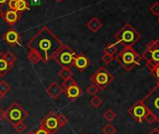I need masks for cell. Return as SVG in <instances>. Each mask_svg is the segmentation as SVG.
I'll use <instances>...</instances> for the list:
<instances>
[{
	"label": "cell",
	"mask_w": 159,
	"mask_h": 134,
	"mask_svg": "<svg viewBox=\"0 0 159 134\" xmlns=\"http://www.w3.org/2000/svg\"><path fill=\"white\" fill-rule=\"evenodd\" d=\"M102 131H103L104 134H115V132H116V128H115L112 124L109 123V124H107V125L103 128Z\"/></svg>",
	"instance_id": "4316f807"
},
{
	"label": "cell",
	"mask_w": 159,
	"mask_h": 134,
	"mask_svg": "<svg viewBox=\"0 0 159 134\" xmlns=\"http://www.w3.org/2000/svg\"><path fill=\"white\" fill-rule=\"evenodd\" d=\"M26 134H35V131H32V130H31V131H29V132H27Z\"/></svg>",
	"instance_id": "b9f144b4"
},
{
	"label": "cell",
	"mask_w": 159,
	"mask_h": 134,
	"mask_svg": "<svg viewBox=\"0 0 159 134\" xmlns=\"http://www.w3.org/2000/svg\"><path fill=\"white\" fill-rule=\"evenodd\" d=\"M149 10L152 14H153L154 16H159V3L158 2H155L153 3L150 8H149Z\"/></svg>",
	"instance_id": "4dcf8cb0"
},
{
	"label": "cell",
	"mask_w": 159,
	"mask_h": 134,
	"mask_svg": "<svg viewBox=\"0 0 159 134\" xmlns=\"http://www.w3.org/2000/svg\"><path fill=\"white\" fill-rule=\"evenodd\" d=\"M149 113L150 112L148 111L147 107L144 105L141 100L136 102L128 109V115L139 124H142V122L144 121V119L146 118Z\"/></svg>",
	"instance_id": "9c48e42d"
},
{
	"label": "cell",
	"mask_w": 159,
	"mask_h": 134,
	"mask_svg": "<svg viewBox=\"0 0 159 134\" xmlns=\"http://www.w3.org/2000/svg\"><path fill=\"white\" fill-rule=\"evenodd\" d=\"M28 60L32 64H37L39 61H43L40 54L36 50V49H29L28 52Z\"/></svg>",
	"instance_id": "ac0fdd59"
},
{
	"label": "cell",
	"mask_w": 159,
	"mask_h": 134,
	"mask_svg": "<svg viewBox=\"0 0 159 134\" xmlns=\"http://www.w3.org/2000/svg\"><path fill=\"white\" fill-rule=\"evenodd\" d=\"M63 45L64 43L47 26H43L26 46L29 49H36L40 54L43 62L46 63L52 59L56 50Z\"/></svg>",
	"instance_id": "6da1fadb"
},
{
	"label": "cell",
	"mask_w": 159,
	"mask_h": 134,
	"mask_svg": "<svg viewBox=\"0 0 159 134\" xmlns=\"http://www.w3.org/2000/svg\"><path fill=\"white\" fill-rule=\"evenodd\" d=\"M157 21H158V23H159V18H158V20H157Z\"/></svg>",
	"instance_id": "7dc6e473"
},
{
	"label": "cell",
	"mask_w": 159,
	"mask_h": 134,
	"mask_svg": "<svg viewBox=\"0 0 159 134\" xmlns=\"http://www.w3.org/2000/svg\"><path fill=\"white\" fill-rule=\"evenodd\" d=\"M5 112L6 119L11 125L20 121H24L28 117V113L21 106V104H19L18 102H13Z\"/></svg>",
	"instance_id": "ba28073f"
},
{
	"label": "cell",
	"mask_w": 159,
	"mask_h": 134,
	"mask_svg": "<svg viewBox=\"0 0 159 134\" xmlns=\"http://www.w3.org/2000/svg\"><path fill=\"white\" fill-rule=\"evenodd\" d=\"M2 16V18L4 19V21L9 24V25H11V26H12V25H14L17 22H18V20H19V18H20V14L18 13V12H16V11H13V10H8V11H6L3 15H1Z\"/></svg>",
	"instance_id": "2e32d148"
},
{
	"label": "cell",
	"mask_w": 159,
	"mask_h": 134,
	"mask_svg": "<svg viewBox=\"0 0 159 134\" xmlns=\"http://www.w3.org/2000/svg\"><path fill=\"white\" fill-rule=\"evenodd\" d=\"M102 103H103L102 99H101L100 97H98V95L93 96L92 99H91V101H90V103H91L92 106L95 107V108H99V107L102 105Z\"/></svg>",
	"instance_id": "d4e9b609"
},
{
	"label": "cell",
	"mask_w": 159,
	"mask_h": 134,
	"mask_svg": "<svg viewBox=\"0 0 159 134\" xmlns=\"http://www.w3.org/2000/svg\"><path fill=\"white\" fill-rule=\"evenodd\" d=\"M13 126V128L18 132V133H24L26 128H27V126L24 123V121H20V122H17L15 124L12 125Z\"/></svg>",
	"instance_id": "cb8c5ba5"
},
{
	"label": "cell",
	"mask_w": 159,
	"mask_h": 134,
	"mask_svg": "<svg viewBox=\"0 0 159 134\" xmlns=\"http://www.w3.org/2000/svg\"><path fill=\"white\" fill-rule=\"evenodd\" d=\"M4 57L6 58V60L10 62V63H11L12 65H14V63L16 62V61H17V58H16V56L12 53V52H11V51H7V52H5L4 53Z\"/></svg>",
	"instance_id": "83f0119b"
},
{
	"label": "cell",
	"mask_w": 159,
	"mask_h": 134,
	"mask_svg": "<svg viewBox=\"0 0 159 134\" xmlns=\"http://www.w3.org/2000/svg\"><path fill=\"white\" fill-rule=\"evenodd\" d=\"M81 134H86V133H84H84H81Z\"/></svg>",
	"instance_id": "f6af8a7d"
},
{
	"label": "cell",
	"mask_w": 159,
	"mask_h": 134,
	"mask_svg": "<svg viewBox=\"0 0 159 134\" xmlns=\"http://www.w3.org/2000/svg\"><path fill=\"white\" fill-rule=\"evenodd\" d=\"M152 76L156 79V80H159V63L158 64H155L152 68L150 70Z\"/></svg>",
	"instance_id": "1f68e13d"
},
{
	"label": "cell",
	"mask_w": 159,
	"mask_h": 134,
	"mask_svg": "<svg viewBox=\"0 0 159 134\" xmlns=\"http://www.w3.org/2000/svg\"><path fill=\"white\" fill-rule=\"evenodd\" d=\"M75 57H76V52L70 47L64 44L56 50L52 59L55 61V62L58 65H60L63 68L70 69L73 66Z\"/></svg>",
	"instance_id": "5b68a950"
},
{
	"label": "cell",
	"mask_w": 159,
	"mask_h": 134,
	"mask_svg": "<svg viewBox=\"0 0 159 134\" xmlns=\"http://www.w3.org/2000/svg\"><path fill=\"white\" fill-rule=\"evenodd\" d=\"M14 65L10 63L4 57V52H0V77H5Z\"/></svg>",
	"instance_id": "9a60e30c"
},
{
	"label": "cell",
	"mask_w": 159,
	"mask_h": 134,
	"mask_svg": "<svg viewBox=\"0 0 159 134\" xmlns=\"http://www.w3.org/2000/svg\"><path fill=\"white\" fill-rule=\"evenodd\" d=\"M149 134H159V129L157 128H154L149 132Z\"/></svg>",
	"instance_id": "f35d334b"
},
{
	"label": "cell",
	"mask_w": 159,
	"mask_h": 134,
	"mask_svg": "<svg viewBox=\"0 0 159 134\" xmlns=\"http://www.w3.org/2000/svg\"><path fill=\"white\" fill-rule=\"evenodd\" d=\"M117 45H118L117 42L108 44V45L104 48V52H105V53H108V54H110V55H111V56H113V57L115 58V56L119 53Z\"/></svg>",
	"instance_id": "d6986e66"
},
{
	"label": "cell",
	"mask_w": 159,
	"mask_h": 134,
	"mask_svg": "<svg viewBox=\"0 0 159 134\" xmlns=\"http://www.w3.org/2000/svg\"><path fill=\"white\" fill-rule=\"evenodd\" d=\"M141 59V55H139L132 47H123L121 51L115 56V60L126 72L132 71L136 66L140 64Z\"/></svg>",
	"instance_id": "7a4b0ae2"
},
{
	"label": "cell",
	"mask_w": 159,
	"mask_h": 134,
	"mask_svg": "<svg viewBox=\"0 0 159 134\" xmlns=\"http://www.w3.org/2000/svg\"><path fill=\"white\" fill-rule=\"evenodd\" d=\"M141 101L148 111L154 115L156 122L159 123V86L156 85Z\"/></svg>",
	"instance_id": "8992f818"
},
{
	"label": "cell",
	"mask_w": 159,
	"mask_h": 134,
	"mask_svg": "<svg viewBox=\"0 0 159 134\" xmlns=\"http://www.w3.org/2000/svg\"><path fill=\"white\" fill-rule=\"evenodd\" d=\"M144 120H145L148 124H150V125H151V124H152L153 122H156L154 115H152L151 113H149V114H148V115L146 116V118H145Z\"/></svg>",
	"instance_id": "e575fe53"
},
{
	"label": "cell",
	"mask_w": 159,
	"mask_h": 134,
	"mask_svg": "<svg viewBox=\"0 0 159 134\" xmlns=\"http://www.w3.org/2000/svg\"><path fill=\"white\" fill-rule=\"evenodd\" d=\"M56 1H58V2H61V1H63V0H56Z\"/></svg>",
	"instance_id": "ee69618b"
},
{
	"label": "cell",
	"mask_w": 159,
	"mask_h": 134,
	"mask_svg": "<svg viewBox=\"0 0 159 134\" xmlns=\"http://www.w3.org/2000/svg\"><path fill=\"white\" fill-rule=\"evenodd\" d=\"M35 134H52L50 131H48L46 128H42V127H39L36 131H35Z\"/></svg>",
	"instance_id": "d590c367"
},
{
	"label": "cell",
	"mask_w": 159,
	"mask_h": 134,
	"mask_svg": "<svg viewBox=\"0 0 159 134\" xmlns=\"http://www.w3.org/2000/svg\"><path fill=\"white\" fill-rule=\"evenodd\" d=\"M116 113L112 110V109H108L104 114H103V116H104V118L106 119V120H108L109 122H111V121H113L115 118H116Z\"/></svg>",
	"instance_id": "603a6c76"
},
{
	"label": "cell",
	"mask_w": 159,
	"mask_h": 134,
	"mask_svg": "<svg viewBox=\"0 0 159 134\" xmlns=\"http://www.w3.org/2000/svg\"><path fill=\"white\" fill-rule=\"evenodd\" d=\"M4 119H6V112L2 108H0V121H3Z\"/></svg>",
	"instance_id": "74e56055"
},
{
	"label": "cell",
	"mask_w": 159,
	"mask_h": 134,
	"mask_svg": "<svg viewBox=\"0 0 159 134\" xmlns=\"http://www.w3.org/2000/svg\"><path fill=\"white\" fill-rule=\"evenodd\" d=\"M59 77H61L63 80H66L68 78H71L73 76V72L69 68H63L59 73H58Z\"/></svg>",
	"instance_id": "ffe728a7"
},
{
	"label": "cell",
	"mask_w": 159,
	"mask_h": 134,
	"mask_svg": "<svg viewBox=\"0 0 159 134\" xmlns=\"http://www.w3.org/2000/svg\"><path fill=\"white\" fill-rule=\"evenodd\" d=\"M3 39H4L10 46H15V45H20L21 36H20L19 33H18L15 29L11 28V29L3 36Z\"/></svg>",
	"instance_id": "7c38bea8"
},
{
	"label": "cell",
	"mask_w": 159,
	"mask_h": 134,
	"mask_svg": "<svg viewBox=\"0 0 159 134\" xmlns=\"http://www.w3.org/2000/svg\"><path fill=\"white\" fill-rule=\"evenodd\" d=\"M29 10V6L27 4L26 0H18L17 2V7H16V11L17 12H23L25 10Z\"/></svg>",
	"instance_id": "44dd1931"
},
{
	"label": "cell",
	"mask_w": 159,
	"mask_h": 134,
	"mask_svg": "<svg viewBox=\"0 0 159 134\" xmlns=\"http://www.w3.org/2000/svg\"><path fill=\"white\" fill-rule=\"evenodd\" d=\"M4 97H5V95H3V94H2L1 92H0V101H1V100H2V99L4 98Z\"/></svg>",
	"instance_id": "60d3db41"
},
{
	"label": "cell",
	"mask_w": 159,
	"mask_h": 134,
	"mask_svg": "<svg viewBox=\"0 0 159 134\" xmlns=\"http://www.w3.org/2000/svg\"><path fill=\"white\" fill-rule=\"evenodd\" d=\"M68 123V119L64 114H56L55 112H50L45 117H43L39 123V127L46 128L52 134L56 133L60 128L65 127Z\"/></svg>",
	"instance_id": "277c9868"
},
{
	"label": "cell",
	"mask_w": 159,
	"mask_h": 134,
	"mask_svg": "<svg viewBox=\"0 0 159 134\" xmlns=\"http://www.w3.org/2000/svg\"><path fill=\"white\" fill-rule=\"evenodd\" d=\"M7 1H9V0H0V6H1V5H4Z\"/></svg>",
	"instance_id": "ab89813d"
},
{
	"label": "cell",
	"mask_w": 159,
	"mask_h": 134,
	"mask_svg": "<svg viewBox=\"0 0 159 134\" xmlns=\"http://www.w3.org/2000/svg\"><path fill=\"white\" fill-rule=\"evenodd\" d=\"M159 47V40H152L146 45V50H153Z\"/></svg>",
	"instance_id": "f546056e"
},
{
	"label": "cell",
	"mask_w": 159,
	"mask_h": 134,
	"mask_svg": "<svg viewBox=\"0 0 159 134\" xmlns=\"http://www.w3.org/2000/svg\"><path fill=\"white\" fill-rule=\"evenodd\" d=\"M99 89L95 85V84H90L87 88H86V91H87V93L90 95V96H95V95H97L98 92H99Z\"/></svg>",
	"instance_id": "484cf974"
},
{
	"label": "cell",
	"mask_w": 159,
	"mask_h": 134,
	"mask_svg": "<svg viewBox=\"0 0 159 134\" xmlns=\"http://www.w3.org/2000/svg\"><path fill=\"white\" fill-rule=\"evenodd\" d=\"M89 64H90V61L87 58V56H85L83 53H78V54H76L73 66H75L79 71L83 72L84 70H85L87 67L89 66Z\"/></svg>",
	"instance_id": "8fae6325"
},
{
	"label": "cell",
	"mask_w": 159,
	"mask_h": 134,
	"mask_svg": "<svg viewBox=\"0 0 159 134\" xmlns=\"http://www.w3.org/2000/svg\"><path fill=\"white\" fill-rule=\"evenodd\" d=\"M0 16H1V11H0Z\"/></svg>",
	"instance_id": "bcb514c9"
},
{
	"label": "cell",
	"mask_w": 159,
	"mask_h": 134,
	"mask_svg": "<svg viewBox=\"0 0 159 134\" xmlns=\"http://www.w3.org/2000/svg\"><path fill=\"white\" fill-rule=\"evenodd\" d=\"M27 4L28 6H33V5H40V0H29V1H27Z\"/></svg>",
	"instance_id": "8d00e7d4"
},
{
	"label": "cell",
	"mask_w": 159,
	"mask_h": 134,
	"mask_svg": "<svg viewBox=\"0 0 159 134\" xmlns=\"http://www.w3.org/2000/svg\"><path fill=\"white\" fill-rule=\"evenodd\" d=\"M114 59H115V58H114L113 56H111V55H110V54H108V53H104V54L102 55V57H101L102 61H103L104 63H106V64H110L111 62H112V61H113Z\"/></svg>",
	"instance_id": "d6a6232c"
},
{
	"label": "cell",
	"mask_w": 159,
	"mask_h": 134,
	"mask_svg": "<svg viewBox=\"0 0 159 134\" xmlns=\"http://www.w3.org/2000/svg\"><path fill=\"white\" fill-rule=\"evenodd\" d=\"M64 92V89L56 82V81H53L52 82L49 87L46 89V93L52 99V100H57L61 94Z\"/></svg>",
	"instance_id": "4fadbf2b"
},
{
	"label": "cell",
	"mask_w": 159,
	"mask_h": 134,
	"mask_svg": "<svg viewBox=\"0 0 159 134\" xmlns=\"http://www.w3.org/2000/svg\"><path fill=\"white\" fill-rule=\"evenodd\" d=\"M90 80L100 90H104L113 82L114 77L105 68V67L101 66L98 68V70H97L90 77Z\"/></svg>",
	"instance_id": "52a82bcc"
},
{
	"label": "cell",
	"mask_w": 159,
	"mask_h": 134,
	"mask_svg": "<svg viewBox=\"0 0 159 134\" xmlns=\"http://www.w3.org/2000/svg\"><path fill=\"white\" fill-rule=\"evenodd\" d=\"M141 58L145 61L147 68L151 70L155 64L159 63V47L153 50H145Z\"/></svg>",
	"instance_id": "30bf717a"
},
{
	"label": "cell",
	"mask_w": 159,
	"mask_h": 134,
	"mask_svg": "<svg viewBox=\"0 0 159 134\" xmlns=\"http://www.w3.org/2000/svg\"><path fill=\"white\" fill-rule=\"evenodd\" d=\"M17 2H18V0H9V8L11 9V10L16 11Z\"/></svg>",
	"instance_id": "836d02e7"
},
{
	"label": "cell",
	"mask_w": 159,
	"mask_h": 134,
	"mask_svg": "<svg viewBox=\"0 0 159 134\" xmlns=\"http://www.w3.org/2000/svg\"><path fill=\"white\" fill-rule=\"evenodd\" d=\"M64 92L66 93V97H67L70 101H75V100H77L78 98L81 97V96L83 95V93H84L82 88L80 87V86H78V85H74V86H71V87H69V88L64 90Z\"/></svg>",
	"instance_id": "5bb4252c"
},
{
	"label": "cell",
	"mask_w": 159,
	"mask_h": 134,
	"mask_svg": "<svg viewBox=\"0 0 159 134\" xmlns=\"http://www.w3.org/2000/svg\"><path fill=\"white\" fill-rule=\"evenodd\" d=\"M156 85H158V86H159V80H157V83H156Z\"/></svg>",
	"instance_id": "7bdbcfd3"
},
{
	"label": "cell",
	"mask_w": 159,
	"mask_h": 134,
	"mask_svg": "<svg viewBox=\"0 0 159 134\" xmlns=\"http://www.w3.org/2000/svg\"><path fill=\"white\" fill-rule=\"evenodd\" d=\"M87 28L92 32V33H97V32H98L100 29H101V27H102V23H101V21L99 20V19H98V18H96V17H94V18H92L88 23H87Z\"/></svg>",
	"instance_id": "e0dca14e"
},
{
	"label": "cell",
	"mask_w": 159,
	"mask_h": 134,
	"mask_svg": "<svg viewBox=\"0 0 159 134\" xmlns=\"http://www.w3.org/2000/svg\"><path fill=\"white\" fill-rule=\"evenodd\" d=\"M74 85H78V84H77L76 80L73 79V78L71 77V78H68V79H66V80H64L63 85H62V88H63L64 90H66V89H67V88H69V87H71V86H74Z\"/></svg>",
	"instance_id": "f1b7e54d"
},
{
	"label": "cell",
	"mask_w": 159,
	"mask_h": 134,
	"mask_svg": "<svg viewBox=\"0 0 159 134\" xmlns=\"http://www.w3.org/2000/svg\"><path fill=\"white\" fill-rule=\"evenodd\" d=\"M118 44L123 47H132L140 39V34L129 23L125 24L114 36Z\"/></svg>",
	"instance_id": "3957f363"
},
{
	"label": "cell",
	"mask_w": 159,
	"mask_h": 134,
	"mask_svg": "<svg viewBox=\"0 0 159 134\" xmlns=\"http://www.w3.org/2000/svg\"><path fill=\"white\" fill-rule=\"evenodd\" d=\"M11 90V86L8 82H6L4 80L0 81V92H1L3 95H6Z\"/></svg>",
	"instance_id": "7402d4cb"
}]
</instances>
